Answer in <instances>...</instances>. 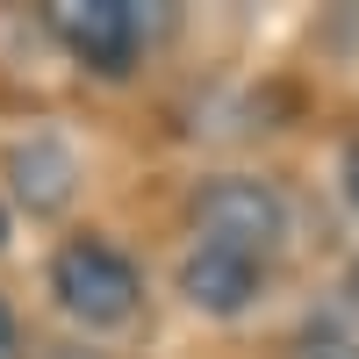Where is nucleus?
Masks as SVG:
<instances>
[{
    "instance_id": "f257e3e1",
    "label": "nucleus",
    "mask_w": 359,
    "mask_h": 359,
    "mask_svg": "<svg viewBox=\"0 0 359 359\" xmlns=\"http://www.w3.org/2000/svg\"><path fill=\"white\" fill-rule=\"evenodd\" d=\"M50 294L65 302V316L101 331V323H123L137 309L144 280H137V266L115 252L108 237H72V245L50 259Z\"/></svg>"
},
{
    "instance_id": "f03ea898",
    "label": "nucleus",
    "mask_w": 359,
    "mask_h": 359,
    "mask_svg": "<svg viewBox=\"0 0 359 359\" xmlns=\"http://www.w3.org/2000/svg\"><path fill=\"white\" fill-rule=\"evenodd\" d=\"M194 223H201V245H223V252H245L266 266V252L287 237V201L266 187V180H208L194 194Z\"/></svg>"
},
{
    "instance_id": "7ed1b4c3",
    "label": "nucleus",
    "mask_w": 359,
    "mask_h": 359,
    "mask_svg": "<svg viewBox=\"0 0 359 359\" xmlns=\"http://www.w3.org/2000/svg\"><path fill=\"white\" fill-rule=\"evenodd\" d=\"M50 29H57V43L101 79H123L137 65V43H144V22H137L130 0H57Z\"/></svg>"
},
{
    "instance_id": "20e7f679",
    "label": "nucleus",
    "mask_w": 359,
    "mask_h": 359,
    "mask_svg": "<svg viewBox=\"0 0 359 359\" xmlns=\"http://www.w3.org/2000/svg\"><path fill=\"white\" fill-rule=\"evenodd\" d=\"M259 273H266V266L245 259V252L194 245L187 259H180V294H187L194 309H208V316H237V309L259 294Z\"/></svg>"
},
{
    "instance_id": "39448f33",
    "label": "nucleus",
    "mask_w": 359,
    "mask_h": 359,
    "mask_svg": "<svg viewBox=\"0 0 359 359\" xmlns=\"http://www.w3.org/2000/svg\"><path fill=\"white\" fill-rule=\"evenodd\" d=\"M8 172H15V194L29 208H65V194H72V151L50 144V137H29L8 158Z\"/></svg>"
},
{
    "instance_id": "423d86ee",
    "label": "nucleus",
    "mask_w": 359,
    "mask_h": 359,
    "mask_svg": "<svg viewBox=\"0 0 359 359\" xmlns=\"http://www.w3.org/2000/svg\"><path fill=\"white\" fill-rule=\"evenodd\" d=\"M0 359H22V338H15V316H8V302H0Z\"/></svg>"
},
{
    "instance_id": "0eeeda50",
    "label": "nucleus",
    "mask_w": 359,
    "mask_h": 359,
    "mask_svg": "<svg viewBox=\"0 0 359 359\" xmlns=\"http://www.w3.org/2000/svg\"><path fill=\"white\" fill-rule=\"evenodd\" d=\"M345 194H352V208H359V144L345 151Z\"/></svg>"
},
{
    "instance_id": "6e6552de",
    "label": "nucleus",
    "mask_w": 359,
    "mask_h": 359,
    "mask_svg": "<svg viewBox=\"0 0 359 359\" xmlns=\"http://www.w3.org/2000/svg\"><path fill=\"white\" fill-rule=\"evenodd\" d=\"M352 302H359V259H352Z\"/></svg>"
}]
</instances>
